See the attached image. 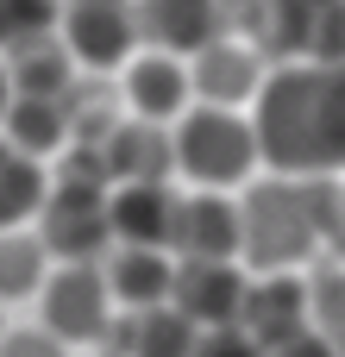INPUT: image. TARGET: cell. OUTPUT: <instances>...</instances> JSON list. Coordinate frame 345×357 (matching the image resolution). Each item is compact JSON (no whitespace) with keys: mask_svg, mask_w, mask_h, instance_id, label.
<instances>
[{"mask_svg":"<svg viewBox=\"0 0 345 357\" xmlns=\"http://www.w3.org/2000/svg\"><path fill=\"white\" fill-rule=\"evenodd\" d=\"M239 333L258 339L264 351H277L283 339L308 333V282H295V270H283V276H251Z\"/></svg>","mask_w":345,"mask_h":357,"instance_id":"13","label":"cell"},{"mask_svg":"<svg viewBox=\"0 0 345 357\" xmlns=\"http://www.w3.org/2000/svg\"><path fill=\"white\" fill-rule=\"evenodd\" d=\"M0 333H6V320H0Z\"/></svg>","mask_w":345,"mask_h":357,"instance_id":"30","label":"cell"},{"mask_svg":"<svg viewBox=\"0 0 345 357\" xmlns=\"http://www.w3.org/2000/svg\"><path fill=\"white\" fill-rule=\"evenodd\" d=\"M195 357H264V345H258V339H245L239 326H220V333H201Z\"/></svg>","mask_w":345,"mask_h":357,"instance_id":"25","label":"cell"},{"mask_svg":"<svg viewBox=\"0 0 345 357\" xmlns=\"http://www.w3.org/2000/svg\"><path fill=\"white\" fill-rule=\"evenodd\" d=\"M314 220H321V245L345 257V182L339 176H314Z\"/></svg>","mask_w":345,"mask_h":357,"instance_id":"23","label":"cell"},{"mask_svg":"<svg viewBox=\"0 0 345 357\" xmlns=\"http://www.w3.org/2000/svg\"><path fill=\"white\" fill-rule=\"evenodd\" d=\"M44 195H50V182H44V163L19 157V151L0 138V232H13V226L38 220Z\"/></svg>","mask_w":345,"mask_h":357,"instance_id":"19","label":"cell"},{"mask_svg":"<svg viewBox=\"0 0 345 357\" xmlns=\"http://www.w3.org/2000/svg\"><path fill=\"white\" fill-rule=\"evenodd\" d=\"M107 226H113V245L170 251L176 188H170V182H113V188H107Z\"/></svg>","mask_w":345,"mask_h":357,"instance_id":"12","label":"cell"},{"mask_svg":"<svg viewBox=\"0 0 345 357\" xmlns=\"http://www.w3.org/2000/svg\"><path fill=\"white\" fill-rule=\"evenodd\" d=\"M245 289H251V276H245L239 264H176L170 307H176L195 333H220V326H239Z\"/></svg>","mask_w":345,"mask_h":357,"instance_id":"8","label":"cell"},{"mask_svg":"<svg viewBox=\"0 0 345 357\" xmlns=\"http://www.w3.org/2000/svg\"><path fill=\"white\" fill-rule=\"evenodd\" d=\"M170 151H176V176H189L195 188H239L264 157H258V132L245 113L233 107H189L170 126Z\"/></svg>","mask_w":345,"mask_h":357,"instance_id":"3","label":"cell"},{"mask_svg":"<svg viewBox=\"0 0 345 357\" xmlns=\"http://www.w3.org/2000/svg\"><path fill=\"white\" fill-rule=\"evenodd\" d=\"M308 6H345V0H308Z\"/></svg>","mask_w":345,"mask_h":357,"instance_id":"28","label":"cell"},{"mask_svg":"<svg viewBox=\"0 0 345 357\" xmlns=\"http://www.w3.org/2000/svg\"><path fill=\"white\" fill-rule=\"evenodd\" d=\"M251 132L277 176H345V63H283L264 75Z\"/></svg>","mask_w":345,"mask_h":357,"instance_id":"1","label":"cell"},{"mask_svg":"<svg viewBox=\"0 0 345 357\" xmlns=\"http://www.w3.org/2000/svg\"><path fill=\"white\" fill-rule=\"evenodd\" d=\"M321 251V220H314V182L270 176L251 182L239 201V257L251 276H283Z\"/></svg>","mask_w":345,"mask_h":357,"instance_id":"2","label":"cell"},{"mask_svg":"<svg viewBox=\"0 0 345 357\" xmlns=\"http://www.w3.org/2000/svg\"><path fill=\"white\" fill-rule=\"evenodd\" d=\"M126 113L145 119V126H176L189 113V63L182 56H163V50H138L126 63Z\"/></svg>","mask_w":345,"mask_h":357,"instance_id":"11","label":"cell"},{"mask_svg":"<svg viewBox=\"0 0 345 357\" xmlns=\"http://www.w3.org/2000/svg\"><path fill=\"white\" fill-rule=\"evenodd\" d=\"M170 257L176 264H239V201H226L220 188L176 195Z\"/></svg>","mask_w":345,"mask_h":357,"instance_id":"7","label":"cell"},{"mask_svg":"<svg viewBox=\"0 0 345 357\" xmlns=\"http://www.w3.org/2000/svg\"><path fill=\"white\" fill-rule=\"evenodd\" d=\"M107 176L113 182H170L176 176V151H170V126H145V119H119L101 138Z\"/></svg>","mask_w":345,"mask_h":357,"instance_id":"14","label":"cell"},{"mask_svg":"<svg viewBox=\"0 0 345 357\" xmlns=\"http://www.w3.org/2000/svg\"><path fill=\"white\" fill-rule=\"evenodd\" d=\"M0 357H75L57 333H44V326H6L0 333Z\"/></svg>","mask_w":345,"mask_h":357,"instance_id":"24","label":"cell"},{"mask_svg":"<svg viewBox=\"0 0 345 357\" xmlns=\"http://www.w3.org/2000/svg\"><path fill=\"white\" fill-rule=\"evenodd\" d=\"M0 138H6L19 157L44 163V157L69 151V107H63V100H38V94H13V107H6V119H0Z\"/></svg>","mask_w":345,"mask_h":357,"instance_id":"18","label":"cell"},{"mask_svg":"<svg viewBox=\"0 0 345 357\" xmlns=\"http://www.w3.org/2000/svg\"><path fill=\"white\" fill-rule=\"evenodd\" d=\"M38 245L57 264H101V251L113 245L107 226V188L101 182H69L57 176L44 207H38Z\"/></svg>","mask_w":345,"mask_h":357,"instance_id":"4","label":"cell"},{"mask_svg":"<svg viewBox=\"0 0 345 357\" xmlns=\"http://www.w3.org/2000/svg\"><path fill=\"white\" fill-rule=\"evenodd\" d=\"M50 276V251L38 245V232H0V301H25L38 295Z\"/></svg>","mask_w":345,"mask_h":357,"instance_id":"20","label":"cell"},{"mask_svg":"<svg viewBox=\"0 0 345 357\" xmlns=\"http://www.w3.org/2000/svg\"><path fill=\"white\" fill-rule=\"evenodd\" d=\"M0 63H6V82H13V94L63 100V94L75 88V56L63 50V38H57V31L31 38V44H19V50H6Z\"/></svg>","mask_w":345,"mask_h":357,"instance_id":"17","label":"cell"},{"mask_svg":"<svg viewBox=\"0 0 345 357\" xmlns=\"http://www.w3.org/2000/svg\"><path fill=\"white\" fill-rule=\"evenodd\" d=\"M57 38L75 56V69H126L138 56V19L132 0H63Z\"/></svg>","mask_w":345,"mask_h":357,"instance_id":"6","label":"cell"},{"mask_svg":"<svg viewBox=\"0 0 345 357\" xmlns=\"http://www.w3.org/2000/svg\"><path fill=\"white\" fill-rule=\"evenodd\" d=\"M264 357H339V351H333V345H327V339H321V333L308 326V333H295V339H283L277 351H264Z\"/></svg>","mask_w":345,"mask_h":357,"instance_id":"26","label":"cell"},{"mask_svg":"<svg viewBox=\"0 0 345 357\" xmlns=\"http://www.w3.org/2000/svg\"><path fill=\"white\" fill-rule=\"evenodd\" d=\"M258 88H264V56L251 44L226 38V31L189 56V94L201 107H233L239 113L245 100H258Z\"/></svg>","mask_w":345,"mask_h":357,"instance_id":"9","label":"cell"},{"mask_svg":"<svg viewBox=\"0 0 345 357\" xmlns=\"http://www.w3.org/2000/svg\"><path fill=\"white\" fill-rule=\"evenodd\" d=\"M195 345H201V333L170 301L145 307V314H126L107 333V357H195Z\"/></svg>","mask_w":345,"mask_h":357,"instance_id":"16","label":"cell"},{"mask_svg":"<svg viewBox=\"0 0 345 357\" xmlns=\"http://www.w3.org/2000/svg\"><path fill=\"white\" fill-rule=\"evenodd\" d=\"M44 333H57L69 351L75 345H107L113 333V295H107V276L101 264H57L44 276Z\"/></svg>","mask_w":345,"mask_h":357,"instance_id":"5","label":"cell"},{"mask_svg":"<svg viewBox=\"0 0 345 357\" xmlns=\"http://www.w3.org/2000/svg\"><path fill=\"white\" fill-rule=\"evenodd\" d=\"M132 19H138V44H151L163 56H195L201 44H214L226 31L220 0H132Z\"/></svg>","mask_w":345,"mask_h":357,"instance_id":"10","label":"cell"},{"mask_svg":"<svg viewBox=\"0 0 345 357\" xmlns=\"http://www.w3.org/2000/svg\"><path fill=\"white\" fill-rule=\"evenodd\" d=\"M107 295L126 307V314H145V307H163L170 301V282H176V257L170 251H138V245H113L107 257Z\"/></svg>","mask_w":345,"mask_h":357,"instance_id":"15","label":"cell"},{"mask_svg":"<svg viewBox=\"0 0 345 357\" xmlns=\"http://www.w3.org/2000/svg\"><path fill=\"white\" fill-rule=\"evenodd\" d=\"M308 326L345 357V270H321L314 282H308Z\"/></svg>","mask_w":345,"mask_h":357,"instance_id":"21","label":"cell"},{"mask_svg":"<svg viewBox=\"0 0 345 357\" xmlns=\"http://www.w3.org/2000/svg\"><path fill=\"white\" fill-rule=\"evenodd\" d=\"M6 107H13V82H6V63H0V119H6Z\"/></svg>","mask_w":345,"mask_h":357,"instance_id":"27","label":"cell"},{"mask_svg":"<svg viewBox=\"0 0 345 357\" xmlns=\"http://www.w3.org/2000/svg\"><path fill=\"white\" fill-rule=\"evenodd\" d=\"M220 6H226V0H220ZM233 6H245V0H233Z\"/></svg>","mask_w":345,"mask_h":357,"instance_id":"29","label":"cell"},{"mask_svg":"<svg viewBox=\"0 0 345 357\" xmlns=\"http://www.w3.org/2000/svg\"><path fill=\"white\" fill-rule=\"evenodd\" d=\"M57 31V0H0V56Z\"/></svg>","mask_w":345,"mask_h":357,"instance_id":"22","label":"cell"}]
</instances>
